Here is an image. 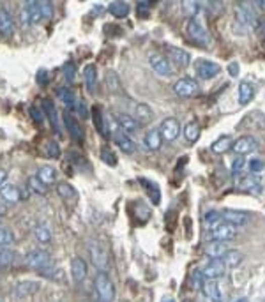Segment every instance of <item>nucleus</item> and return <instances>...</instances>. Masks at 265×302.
Instances as JSON below:
<instances>
[{
	"label": "nucleus",
	"mask_w": 265,
	"mask_h": 302,
	"mask_svg": "<svg viewBox=\"0 0 265 302\" xmlns=\"http://www.w3.org/2000/svg\"><path fill=\"white\" fill-rule=\"evenodd\" d=\"M94 288L101 302H113V299H115V285H113V281L106 272H98L94 279Z\"/></svg>",
	"instance_id": "1"
},
{
	"label": "nucleus",
	"mask_w": 265,
	"mask_h": 302,
	"mask_svg": "<svg viewBox=\"0 0 265 302\" xmlns=\"http://www.w3.org/2000/svg\"><path fill=\"white\" fill-rule=\"evenodd\" d=\"M235 20H237V25H241V35H246V32L256 28V16L251 9V4L248 2L239 4L235 7Z\"/></svg>",
	"instance_id": "2"
},
{
	"label": "nucleus",
	"mask_w": 265,
	"mask_h": 302,
	"mask_svg": "<svg viewBox=\"0 0 265 302\" xmlns=\"http://www.w3.org/2000/svg\"><path fill=\"white\" fill-rule=\"evenodd\" d=\"M25 262H27L28 267L34 269V271H39V272L46 271V269H52V265H53L52 254L45 249L30 251V253L27 254V258H25Z\"/></svg>",
	"instance_id": "3"
},
{
	"label": "nucleus",
	"mask_w": 265,
	"mask_h": 302,
	"mask_svg": "<svg viewBox=\"0 0 265 302\" xmlns=\"http://www.w3.org/2000/svg\"><path fill=\"white\" fill-rule=\"evenodd\" d=\"M20 16H21V23H23V27L35 25V23H39V21H42L39 0H28V2H25L23 7H21Z\"/></svg>",
	"instance_id": "4"
},
{
	"label": "nucleus",
	"mask_w": 265,
	"mask_h": 302,
	"mask_svg": "<svg viewBox=\"0 0 265 302\" xmlns=\"http://www.w3.org/2000/svg\"><path fill=\"white\" fill-rule=\"evenodd\" d=\"M89 254H91V260L99 271L106 272L110 262H108V253L106 249L98 242V240H89Z\"/></svg>",
	"instance_id": "5"
},
{
	"label": "nucleus",
	"mask_w": 265,
	"mask_h": 302,
	"mask_svg": "<svg viewBox=\"0 0 265 302\" xmlns=\"http://www.w3.org/2000/svg\"><path fill=\"white\" fill-rule=\"evenodd\" d=\"M210 240H219V242H228V240L237 237V226L230 225L227 221H221L214 228H210Z\"/></svg>",
	"instance_id": "6"
},
{
	"label": "nucleus",
	"mask_w": 265,
	"mask_h": 302,
	"mask_svg": "<svg viewBox=\"0 0 265 302\" xmlns=\"http://www.w3.org/2000/svg\"><path fill=\"white\" fill-rule=\"evenodd\" d=\"M173 91L179 98H193V96H196L200 92V85L193 78H181L173 85Z\"/></svg>",
	"instance_id": "7"
},
{
	"label": "nucleus",
	"mask_w": 265,
	"mask_h": 302,
	"mask_svg": "<svg viewBox=\"0 0 265 302\" xmlns=\"http://www.w3.org/2000/svg\"><path fill=\"white\" fill-rule=\"evenodd\" d=\"M64 124H66L67 131H69L71 138H73L74 142H76V143H83V140H85L83 127H81V124L76 120V117H74V115L71 113L69 110L64 111Z\"/></svg>",
	"instance_id": "8"
},
{
	"label": "nucleus",
	"mask_w": 265,
	"mask_h": 302,
	"mask_svg": "<svg viewBox=\"0 0 265 302\" xmlns=\"http://www.w3.org/2000/svg\"><path fill=\"white\" fill-rule=\"evenodd\" d=\"M195 71L202 80H210V78L217 76L221 73V66L212 60H205V59H200L196 60L195 64Z\"/></svg>",
	"instance_id": "9"
},
{
	"label": "nucleus",
	"mask_w": 265,
	"mask_h": 302,
	"mask_svg": "<svg viewBox=\"0 0 265 302\" xmlns=\"http://www.w3.org/2000/svg\"><path fill=\"white\" fill-rule=\"evenodd\" d=\"M188 35L195 42H198V45H203V46L209 45V34H207L202 21H198L196 18H193V20L188 21Z\"/></svg>",
	"instance_id": "10"
},
{
	"label": "nucleus",
	"mask_w": 265,
	"mask_h": 302,
	"mask_svg": "<svg viewBox=\"0 0 265 302\" xmlns=\"http://www.w3.org/2000/svg\"><path fill=\"white\" fill-rule=\"evenodd\" d=\"M159 133H161V136H163L164 140H168V142H173V140L181 135V124H179L177 118L168 117V118H164V120L161 122Z\"/></svg>",
	"instance_id": "11"
},
{
	"label": "nucleus",
	"mask_w": 265,
	"mask_h": 302,
	"mask_svg": "<svg viewBox=\"0 0 265 302\" xmlns=\"http://www.w3.org/2000/svg\"><path fill=\"white\" fill-rule=\"evenodd\" d=\"M41 110L42 113H45V117L48 118V122L52 124L53 131L57 133V135H60V122H59V113H57V108L55 104H53L52 99L45 98L41 101Z\"/></svg>",
	"instance_id": "12"
},
{
	"label": "nucleus",
	"mask_w": 265,
	"mask_h": 302,
	"mask_svg": "<svg viewBox=\"0 0 265 302\" xmlns=\"http://www.w3.org/2000/svg\"><path fill=\"white\" fill-rule=\"evenodd\" d=\"M166 55H168V62L175 64L177 67H188L191 62V57L186 50L182 48H175V46H168L166 48Z\"/></svg>",
	"instance_id": "13"
},
{
	"label": "nucleus",
	"mask_w": 265,
	"mask_h": 302,
	"mask_svg": "<svg viewBox=\"0 0 265 302\" xmlns=\"http://www.w3.org/2000/svg\"><path fill=\"white\" fill-rule=\"evenodd\" d=\"M149 60H150V67H152L157 74H161V76H171V74H173V67L168 62L166 57L157 55L156 53V55H150Z\"/></svg>",
	"instance_id": "14"
},
{
	"label": "nucleus",
	"mask_w": 265,
	"mask_h": 302,
	"mask_svg": "<svg viewBox=\"0 0 265 302\" xmlns=\"http://www.w3.org/2000/svg\"><path fill=\"white\" fill-rule=\"evenodd\" d=\"M227 271L228 269L225 267V264L221 260H210V264L203 267L202 274L205 279H214V281H216V279L223 278V276L227 274Z\"/></svg>",
	"instance_id": "15"
},
{
	"label": "nucleus",
	"mask_w": 265,
	"mask_h": 302,
	"mask_svg": "<svg viewBox=\"0 0 265 302\" xmlns=\"http://www.w3.org/2000/svg\"><path fill=\"white\" fill-rule=\"evenodd\" d=\"M255 149H256V140L253 136H241V138L232 143V150L237 156H244V154L253 152Z\"/></svg>",
	"instance_id": "16"
},
{
	"label": "nucleus",
	"mask_w": 265,
	"mask_h": 302,
	"mask_svg": "<svg viewBox=\"0 0 265 302\" xmlns=\"http://www.w3.org/2000/svg\"><path fill=\"white\" fill-rule=\"evenodd\" d=\"M87 264H85L83 258L76 256L71 260V278H73L74 283H81L85 278H87Z\"/></svg>",
	"instance_id": "17"
},
{
	"label": "nucleus",
	"mask_w": 265,
	"mask_h": 302,
	"mask_svg": "<svg viewBox=\"0 0 265 302\" xmlns=\"http://www.w3.org/2000/svg\"><path fill=\"white\" fill-rule=\"evenodd\" d=\"M113 142H115V145L119 147L122 152H126V154H132L136 150V145H135V142L127 136V133H124V131H115L113 133Z\"/></svg>",
	"instance_id": "18"
},
{
	"label": "nucleus",
	"mask_w": 265,
	"mask_h": 302,
	"mask_svg": "<svg viewBox=\"0 0 265 302\" xmlns=\"http://www.w3.org/2000/svg\"><path fill=\"white\" fill-rule=\"evenodd\" d=\"M203 295L209 299V302H223V295H221V290L217 286V283L214 279H205L203 281Z\"/></svg>",
	"instance_id": "19"
},
{
	"label": "nucleus",
	"mask_w": 265,
	"mask_h": 302,
	"mask_svg": "<svg viewBox=\"0 0 265 302\" xmlns=\"http://www.w3.org/2000/svg\"><path fill=\"white\" fill-rule=\"evenodd\" d=\"M117 124L120 125V131L124 133H136L140 129V122L127 113H117Z\"/></svg>",
	"instance_id": "20"
},
{
	"label": "nucleus",
	"mask_w": 265,
	"mask_h": 302,
	"mask_svg": "<svg viewBox=\"0 0 265 302\" xmlns=\"http://www.w3.org/2000/svg\"><path fill=\"white\" fill-rule=\"evenodd\" d=\"M237 188L241 189V191H253L255 193V189H256V193H262V184H260V175H246L244 179H242L241 182L237 184Z\"/></svg>",
	"instance_id": "21"
},
{
	"label": "nucleus",
	"mask_w": 265,
	"mask_h": 302,
	"mask_svg": "<svg viewBox=\"0 0 265 302\" xmlns=\"http://www.w3.org/2000/svg\"><path fill=\"white\" fill-rule=\"evenodd\" d=\"M228 251L227 242H219V240H210L205 246V254L212 260H219L225 253Z\"/></svg>",
	"instance_id": "22"
},
{
	"label": "nucleus",
	"mask_w": 265,
	"mask_h": 302,
	"mask_svg": "<svg viewBox=\"0 0 265 302\" xmlns=\"http://www.w3.org/2000/svg\"><path fill=\"white\" fill-rule=\"evenodd\" d=\"M35 177H37L45 186H52L57 182V170L53 166H50V164H42V166L37 170V175H35Z\"/></svg>",
	"instance_id": "23"
},
{
	"label": "nucleus",
	"mask_w": 265,
	"mask_h": 302,
	"mask_svg": "<svg viewBox=\"0 0 265 302\" xmlns=\"http://www.w3.org/2000/svg\"><path fill=\"white\" fill-rule=\"evenodd\" d=\"M223 221L230 223V225L234 226H239V225H246L248 223V214L246 212H239V210H232V208H227V210H223Z\"/></svg>",
	"instance_id": "24"
},
{
	"label": "nucleus",
	"mask_w": 265,
	"mask_h": 302,
	"mask_svg": "<svg viewBox=\"0 0 265 302\" xmlns=\"http://www.w3.org/2000/svg\"><path fill=\"white\" fill-rule=\"evenodd\" d=\"M138 182L143 186V188H145L147 195L150 196V200H152V203L159 205V201H161V191H159V186H157L156 182L149 181V179H142V177L138 179Z\"/></svg>",
	"instance_id": "25"
},
{
	"label": "nucleus",
	"mask_w": 265,
	"mask_h": 302,
	"mask_svg": "<svg viewBox=\"0 0 265 302\" xmlns=\"http://www.w3.org/2000/svg\"><path fill=\"white\" fill-rule=\"evenodd\" d=\"M92 120H94V125L96 129H98V133H101V136H108V129H106V124H105V117H103V110L98 106V104H94L92 106Z\"/></svg>",
	"instance_id": "26"
},
{
	"label": "nucleus",
	"mask_w": 265,
	"mask_h": 302,
	"mask_svg": "<svg viewBox=\"0 0 265 302\" xmlns=\"http://www.w3.org/2000/svg\"><path fill=\"white\" fill-rule=\"evenodd\" d=\"M219 260L223 262L227 269H235V267H239V265H241L242 253H241V251H237V249H228L227 253L219 258Z\"/></svg>",
	"instance_id": "27"
},
{
	"label": "nucleus",
	"mask_w": 265,
	"mask_h": 302,
	"mask_svg": "<svg viewBox=\"0 0 265 302\" xmlns=\"http://www.w3.org/2000/svg\"><path fill=\"white\" fill-rule=\"evenodd\" d=\"M83 80L87 85L89 92H96V83H98V69H96L94 64H89L83 69Z\"/></svg>",
	"instance_id": "28"
},
{
	"label": "nucleus",
	"mask_w": 265,
	"mask_h": 302,
	"mask_svg": "<svg viewBox=\"0 0 265 302\" xmlns=\"http://www.w3.org/2000/svg\"><path fill=\"white\" fill-rule=\"evenodd\" d=\"M14 30V21L13 16L9 14L7 9H0V34L2 35H11Z\"/></svg>",
	"instance_id": "29"
},
{
	"label": "nucleus",
	"mask_w": 265,
	"mask_h": 302,
	"mask_svg": "<svg viewBox=\"0 0 265 302\" xmlns=\"http://www.w3.org/2000/svg\"><path fill=\"white\" fill-rule=\"evenodd\" d=\"M57 193H59L60 198H64L66 201H76L78 200L76 189H74V186H71L69 182H59V184H57Z\"/></svg>",
	"instance_id": "30"
},
{
	"label": "nucleus",
	"mask_w": 265,
	"mask_h": 302,
	"mask_svg": "<svg viewBox=\"0 0 265 302\" xmlns=\"http://www.w3.org/2000/svg\"><path fill=\"white\" fill-rule=\"evenodd\" d=\"M0 196L7 201V203H16L20 200V189L14 184H2L0 186Z\"/></svg>",
	"instance_id": "31"
},
{
	"label": "nucleus",
	"mask_w": 265,
	"mask_h": 302,
	"mask_svg": "<svg viewBox=\"0 0 265 302\" xmlns=\"http://www.w3.org/2000/svg\"><path fill=\"white\" fill-rule=\"evenodd\" d=\"M37 290H39V283H35V281H21L20 285L14 288V293H16L18 297H28V295H34Z\"/></svg>",
	"instance_id": "32"
},
{
	"label": "nucleus",
	"mask_w": 265,
	"mask_h": 302,
	"mask_svg": "<svg viewBox=\"0 0 265 302\" xmlns=\"http://www.w3.org/2000/svg\"><path fill=\"white\" fill-rule=\"evenodd\" d=\"M161 142H163V136H161L159 129H150L145 135V145L149 147L150 150H159Z\"/></svg>",
	"instance_id": "33"
},
{
	"label": "nucleus",
	"mask_w": 265,
	"mask_h": 302,
	"mask_svg": "<svg viewBox=\"0 0 265 302\" xmlns=\"http://www.w3.org/2000/svg\"><path fill=\"white\" fill-rule=\"evenodd\" d=\"M108 11H110V14H113L115 18H126L127 14H129V11H131V7H129V4L127 2H112L108 6Z\"/></svg>",
	"instance_id": "34"
},
{
	"label": "nucleus",
	"mask_w": 265,
	"mask_h": 302,
	"mask_svg": "<svg viewBox=\"0 0 265 302\" xmlns=\"http://www.w3.org/2000/svg\"><path fill=\"white\" fill-rule=\"evenodd\" d=\"M253 94H255V89L249 81H242L239 85V103L241 104H248L253 99Z\"/></svg>",
	"instance_id": "35"
},
{
	"label": "nucleus",
	"mask_w": 265,
	"mask_h": 302,
	"mask_svg": "<svg viewBox=\"0 0 265 302\" xmlns=\"http://www.w3.org/2000/svg\"><path fill=\"white\" fill-rule=\"evenodd\" d=\"M184 138L188 140L189 143H195L196 140L200 138V125L196 120H191L184 125Z\"/></svg>",
	"instance_id": "36"
},
{
	"label": "nucleus",
	"mask_w": 265,
	"mask_h": 302,
	"mask_svg": "<svg viewBox=\"0 0 265 302\" xmlns=\"http://www.w3.org/2000/svg\"><path fill=\"white\" fill-rule=\"evenodd\" d=\"M105 81H106V87H108L110 92H117V94H120V92H122V85H120L119 76H117L115 71H112V69L106 71Z\"/></svg>",
	"instance_id": "37"
},
{
	"label": "nucleus",
	"mask_w": 265,
	"mask_h": 302,
	"mask_svg": "<svg viewBox=\"0 0 265 302\" xmlns=\"http://www.w3.org/2000/svg\"><path fill=\"white\" fill-rule=\"evenodd\" d=\"M57 98L62 101L66 106L76 108V96H74V92L71 91V89H66V87L59 89V91H57Z\"/></svg>",
	"instance_id": "38"
},
{
	"label": "nucleus",
	"mask_w": 265,
	"mask_h": 302,
	"mask_svg": "<svg viewBox=\"0 0 265 302\" xmlns=\"http://www.w3.org/2000/svg\"><path fill=\"white\" fill-rule=\"evenodd\" d=\"M212 152L214 154H225L228 149H232V138L228 135H225V136H221V138H217L216 142L212 143Z\"/></svg>",
	"instance_id": "39"
},
{
	"label": "nucleus",
	"mask_w": 265,
	"mask_h": 302,
	"mask_svg": "<svg viewBox=\"0 0 265 302\" xmlns=\"http://www.w3.org/2000/svg\"><path fill=\"white\" fill-rule=\"evenodd\" d=\"M136 118H138V122H142V124H147V122L152 120V110H150L149 104L142 103L136 106Z\"/></svg>",
	"instance_id": "40"
},
{
	"label": "nucleus",
	"mask_w": 265,
	"mask_h": 302,
	"mask_svg": "<svg viewBox=\"0 0 265 302\" xmlns=\"http://www.w3.org/2000/svg\"><path fill=\"white\" fill-rule=\"evenodd\" d=\"M14 262V253L9 247H0V269H9Z\"/></svg>",
	"instance_id": "41"
},
{
	"label": "nucleus",
	"mask_w": 265,
	"mask_h": 302,
	"mask_svg": "<svg viewBox=\"0 0 265 302\" xmlns=\"http://www.w3.org/2000/svg\"><path fill=\"white\" fill-rule=\"evenodd\" d=\"M67 159H69V163H71V164H74V166H76L78 170L85 171V168H89V170H91V166H89V163H87V157L80 156V154H76V152H69V156H67Z\"/></svg>",
	"instance_id": "42"
},
{
	"label": "nucleus",
	"mask_w": 265,
	"mask_h": 302,
	"mask_svg": "<svg viewBox=\"0 0 265 302\" xmlns=\"http://www.w3.org/2000/svg\"><path fill=\"white\" fill-rule=\"evenodd\" d=\"M34 235H35V239H37L41 244H46V242H50V240H52V232H50L48 226H42V225L35 226Z\"/></svg>",
	"instance_id": "43"
},
{
	"label": "nucleus",
	"mask_w": 265,
	"mask_h": 302,
	"mask_svg": "<svg viewBox=\"0 0 265 302\" xmlns=\"http://www.w3.org/2000/svg\"><path fill=\"white\" fill-rule=\"evenodd\" d=\"M203 221H205V225L209 226V230H210V228H214V226L219 225V223L223 221V215H221L217 210H209L205 214V218H203Z\"/></svg>",
	"instance_id": "44"
},
{
	"label": "nucleus",
	"mask_w": 265,
	"mask_h": 302,
	"mask_svg": "<svg viewBox=\"0 0 265 302\" xmlns=\"http://www.w3.org/2000/svg\"><path fill=\"white\" fill-rule=\"evenodd\" d=\"M11 244H14V235L9 228L0 226V247H9Z\"/></svg>",
	"instance_id": "45"
},
{
	"label": "nucleus",
	"mask_w": 265,
	"mask_h": 302,
	"mask_svg": "<svg viewBox=\"0 0 265 302\" xmlns=\"http://www.w3.org/2000/svg\"><path fill=\"white\" fill-rule=\"evenodd\" d=\"M45 154L48 157H52V159H57V157H60V145L55 140H50V142H46Z\"/></svg>",
	"instance_id": "46"
},
{
	"label": "nucleus",
	"mask_w": 265,
	"mask_h": 302,
	"mask_svg": "<svg viewBox=\"0 0 265 302\" xmlns=\"http://www.w3.org/2000/svg\"><path fill=\"white\" fill-rule=\"evenodd\" d=\"M135 218H138L142 223H147V219L150 218V208L143 203H135Z\"/></svg>",
	"instance_id": "47"
},
{
	"label": "nucleus",
	"mask_w": 265,
	"mask_h": 302,
	"mask_svg": "<svg viewBox=\"0 0 265 302\" xmlns=\"http://www.w3.org/2000/svg\"><path fill=\"white\" fill-rule=\"evenodd\" d=\"M101 161H105L108 166H117V156L108 147H103L101 149Z\"/></svg>",
	"instance_id": "48"
},
{
	"label": "nucleus",
	"mask_w": 265,
	"mask_h": 302,
	"mask_svg": "<svg viewBox=\"0 0 265 302\" xmlns=\"http://www.w3.org/2000/svg\"><path fill=\"white\" fill-rule=\"evenodd\" d=\"M182 9H184V13L188 14V16H191V20H193V18L202 11V4L200 2H184Z\"/></svg>",
	"instance_id": "49"
},
{
	"label": "nucleus",
	"mask_w": 265,
	"mask_h": 302,
	"mask_svg": "<svg viewBox=\"0 0 265 302\" xmlns=\"http://www.w3.org/2000/svg\"><path fill=\"white\" fill-rule=\"evenodd\" d=\"M28 186H30L32 191L37 193V195H46V186L42 184V182L39 181L37 177H30V179H28Z\"/></svg>",
	"instance_id": "50"
},
{
	"label": "nucleus",
	"mask_w": 265,
	"mask_h": 302,
	"mask_svg": "<svg viewBox=\"0 0 265 302\" xmlns=\"http://www.w3.org/2000/svg\"><path fill=\"white\" fill-rule=\"evenodd\" d=\"M39 6H41L42 20H52V16H53V4L48 2V0H39Z\"/></svg>",
	"instance_id": "51"
},
{
	"label": "nucleus",
	"mask_w": 265,
	"mask_h": 302,
	"mask_svg": "<svg viewBox=\"0 0 265 302\" xmlns=\"http://www.w3.org/2000/svg\"><path fill=\"white\" fill-rule=\"evenodd\" d=\"M62 71H64V78H66L67 83H73L74 76H76V67H74V64H71V62L64 64Z\"/></svg>",
	"instance_id": "52"
},
{
	"label": "nucleus",
	"mask_w": 265,
	"mask_h": 302,
	"mask_svg": "<svg viewBox=\"0 0 265 302\" xmlns=\"http://www.w3.org/2000/svg\"><path fill=\"white\" fill-rule=\"evenodd\" d=\"M203 274H202V271H198V269H196L195 272H193V278H191V286L195 290H200L203 286Z\"/></svg>",
	"instance_id": "53"
},
{
	"label": "nucleus",
	"mask_w": 265,
	"mask_h": 302,
	"mask_svg": "<svg viewBox=\"0 0 265 302\" xmlns=\"http://www.w3.org/2000/svg\"><path fill=\"white\" fill-rule=\"evenodd\" d=\"M244 166H246V159L242 156H239V157H235V159H234V164H232V171L237 175L239 171L244 170Z\"/></svg>",
	"instance_id": "54"
},
{
	"label": "nucleus",
	"mask_w": 265,
	"mask_h": 302,
	"mask_svg": "<svg viewBox=\"0 0 265 302\" xmlns=\"http://www.w3.org/2000/svg\"><path fill=\"white\" fill-rule=\"evenodd\" d=\"M249 168H251V171H255V174L262 171L263 168H265L263 159H260V157H256V159H251V163H249Z\"/></svg>",
	"instance_id": "55"
},
{
	"label": "nucleus",
	"mask_w": 265,
	"mask_h": 302,
	"mask_svg": "<svg viewBox=\"0 0 265 302\" xmlns=\"http://www.w3.org/2000/svg\"><path fill=\"white\" fill-rule=\"evenodd\" d=\"M48 81H50L48 71H46V69H41V71L37 73V83H39V85H45V87H46V85H48Z\"/></svg>",
	"instance_id": "56"
},
{
	"label": "nucleus",
	"mask_w": 265,
	"mask_h": 302,
	"mask_svg": "<svg viewBox=\"0 0 265 302\" xmlns=\"http://www.w3.org/2000/svg\"><path fill=\"white\" fill-rule=\"evenodd\" d=\"M30 113H32V117H34V120L37 122V124H41V122L45 120V115L39 113V111L35 110V108H30Z\"/></svg>",
	"instance_id": "57"
},
{
	"label": "nucleus",
	"mask_w": 265,
	"mask_h": 302,
	"mask_svg": "<svg viewBox=\"0 0 265 302\" xmlns=\"http://www.w3.org/2000/svg\"><path fill=\"white\" fill-rule=\"evenodd\" d=\"M228 71H230L232 76H237V74H239V64L237 62H232L230 67H228Z\"/></svg>",
	"instance_id": "58"
},
{
	"label": "nucleus",
	"mask_w": 265,
	"mask_h": 302,
	"mask_svg": "<svg viewBox=\"0 0 265 302\" xmlns=\"http://www.w3.org/2000/svg\"><path fill=\"white\" fill-rule=\"evenodd\" d=\"M6 179H7V171L0 168V186H2L4 182H6Z\"/></svg>",
	"instance_id": "59"
},
{
	"label": "nucleus",
	"mask_w": 265,
	"mask_h": 302,
	"mask_svg": "<svg viewBox=\"0 0 265 302\" xmlns=\"http://www.w3.org/2000/svg\"><path fill=\"white\" fill-rule=\"evenodd\" d=\"M258 30H260V34H262V37H263V41H265V21H262V23L258 25Z\"/></svg>",
	"instance_id": "60"
},
{
	"label": "nucleus",
	"mask_w": 265,
	"mask_h": 302,
	"mask_svg": "<svg viewBox=\"0 0 265 302\" xmlns=\"http://www.w3.org/2000/svg\"><path fill=\"white\" fill-rule=\"evenodd\" d=\"M253 6H258V7H262V9H265V2H255Z\"/></svg>",
	"instance_id": "61"
},
{
	"label": "nucleus",
	"mask_w": 265,
	"mask_h": 302,
	"mask_svg": "<svg viewBox=\"0 0 265 302\" xmlns=\"http://www.w3.org/2000/svg\"><path fill=\"white\" fill-rule=\"evenodd\" d=\"M235 302H248V299H246V297H241V299H237Z\"/></svg>",
	"instance_id": "62"
},
{
	"label": "nucleus",
	"mask_w": 265,
	"mask_h": 302,
	"mask_svg": "<svg viewBox=\"0 0 265 302\" xmlns=\"http://www.w3.org/2000/svg\"><path fill=\"white\" fill-rule=\"evenodd\" d=\"M163 302H175V300H173V299H164Z\"/></svg>",
	"instance_id": "63"
},
{
	"label": "nucleus",
	"mask_w": 265,
	"mask_h": 302,
	"mask_svg": "<svg viewBox=\"0 0 265 302\" xmlns=\"http://www.w3.org/2000/svg\"><path fill=\"white\" fill-rule=\"evenodd\" d=\"M0 221H2V215H0Z\"/></svg>",
	"instance_id": "64"
}]
</instances>
